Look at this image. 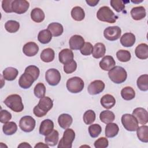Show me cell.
Masks as SVG:
<instances>
[{
  "instance_id": "7",
  "label": "cell",
  "mask_w": 148,
  "mask_h": 148,
  "mask_svg": "<svg viewBox=\"0 0 148 148\" xmlns=\"http://www.w3.org/2000/svg\"><path fill=\"white\" fill-rule=\"evenodd\" d=\"M121 123L124 128L128 131H135L138 127L136 119L131 114H124L121 117Z\"/></svg>"
},
{
  "instance_id": "15",
  "label": "cell",
  "mask_w": 148,
  "mask_h": 148,
  "mask_svg": "<svg viewBox=\"0 0 148 148\" xmlns=\"http://www.w3.org/2000/svg\"><path fill=\"white\" fill-rule=\"evenodd\" d=\"M53 121L50 119H45L41 122L39 131L40 134L46 136L53 131Z\"/></svg>"
},
{
  "instance_id": "2",
  "label": "cell",
  "mask_w": 148,
  "mask_h": 148,
  "mask_svg": "<svg viewBox=\"0 0 148 148\" xmlns=\"http://www.w3.org/2000/svg\"><path fill=\"white\" fill-rule=\"evenodd\" d=\"M4 103L14 112H21L24 109L21 97L18 94H12L6 97Z\"/></svg>"
},
{
  "instance_id": "18",
  "label": "cell",
  "mask_w": 148,
  "mask_h": 148,
  "mask_svg": "<svg viewBox=\"0 0 148 148\" xmlns=\"http://www.w3.org/2000/svg\"><path fill=\"white\" fill-rule=\"evenodd\" d=\"M35 81L34 79L29 74L24 72V73L21 75L18 80V84L20 87L24 89H27L29 88Z\"/></svg>"
},
{
  "instance_id": "24",
  "label": "cell",
  "mask_w": 148,
  "mask_h": 148,
  "mask_svg": "<svg viewBox=\"0 0 148 148\" xmlns=\"http://www.w3.org/2000/svg\"><path fill=\"white\" fill-rule=\"evenodd\" d=\"M100 102L102 106L105 109H109L114 106L116 99L113 95L110 94H105L101 98Z\"/></svg>"
},
{
  "instance_id": "34",
  "label": "cell",
  "mask_w": 148,
  "mask_h": 148,
  "mask_svg": "<svg viewBox=\"0 0 148 148\" xmlns=\"http://www.w3.org/2000/svg\"><path fill=\"white\" fill-rule=\"evenodd\" d=\"M72 17L77 21H82L85 17V13L83 8L80 6H75L71 10Z\"/></svg>"
},
{
  "instance_id": "13",
  "label": "cell",
  "mask_w": 148,
  "mask_h": 148,
  "mask_svg": "<svg viewBox=\"0 0 148 148\" xmlns=\"http://www.w3.org/2000/svg\"><path fill=\"white\" fill-rule=\"evenodd\" d=\"M132 115L136 119L138 123L145 125L148 121L147 111L142 108H136L132 112Z\"/></svg>"
},
{
  "instance_id": "4",
  "label": "cell",
  "mask_w": 148,
  "mask_h": 148,
  "mask_svg": "<svg viewBox=\"0 0 148 148\" xmlns=\"http://www.w3.org/2000/svg\"><path fill=\"white\" fill-rule=\"evenodd\" d=\"M97 18L101 21L108 23H114L117 18L114 12L108 6L101 7L97 12Z\"/></svg>"
},
{
  "instance_id": "37",
  "label": "cell",
  "mask_w": 148,
  "mask_h": 148,
  "mask_svg": "<svg viewBox=\"0 0 148 148\" xmlns=\"http://www.w3.org/2000/svg\"><path fill=\"white\" fill-rule=\"evenodd\" d=\"M121 95L123 99L125 101H130L134 99L135 97L134 90L130 86L124 87L121 91Z\"/></svg>"
},
{
  "instance_id": "33",
  "label": "cell",
  "mask_w": 148,
  "mask_h": 148,
  "mask_svg": "<svg viewBox=\"0 0 148 148\" xmlns=\"http://www.w3.org/2000/svg\"><path fill=\"white\" fill-rule=\"evenodd\" d=\"M51 39L52 34L47 29L40 31L38 35V39L39 42L42 44H47L49 43Z\"/></svg>"
},
{
  "instance_id": "47",
  "label": "cell",
  "mask_w": 148,
  "mask_h": 148,
  "mask_svg": "<svg viewBox=\"0 0 148 148\" xmlns=\"http://www.w3.org/2000/svg\"><path fill=\"white\" fill-rule=\"evenodd\" d=\"M80 53L83 56H90L93 51V46L90 42H84L80 49Z\"/></svg>"
},
{
  "instance_id": "1",
  "label": "cell",
  "mask_w": 148,
  "mask_h": 148,
  "mask_svg": "<svg viewBox=\"0 0 148 148\" xmlns=\"http://www.w3.org/2000/svg\"><path fill=\"white\" fill-rule=\"evenodd\" d=\"M53 100L49 97H43L40 98L38 104L34 108V114L38 117L45 116L53 108Z\"/></svg>"
},
{
  "instance_id": "43",
  "label": "cell",
  "mask_w": 148,
  "mask_h": 148,
  "mask_svg": "<svg viewBox=\"0 0 148 148\" xmlns=\"http://www.w3.org/2000/svg\"><path fill=\"white\" fill-rule=\"evenodd\" d=\"M102 131V128L98 124L90 125L88 127V132L91 137L97 138L99 135Z\"/></svg>"
},
{
  "instance_id": "27",
  "label": "cell",
  "mask_w": 148,
  "mask_h": 148,
  "mask_svg": "<svg viewBox=\"0 0 148 148\" xmlns=\"http://www.w3.org/2000/svg\"><path fill=\"white\" fill-rule=\"evenodd\" d=\"M18 73V70L13 67H8L5 68L2 72L3 78L8 81L14 80Z\"/></svg>"
},
{
  "instance_id": "14",
  "label": "cell",
  "mask_w": 148,
  "mask_h": 148,
  "mask_svg": "<svg viewBox=\"0 0 148 148\" xmlns=\"http://www.w3.org/2000/svg\"><path fill=\"white\" fill-rule=\"evenodd\" d=\"M39 51L38 45L33 42H29L25 43L23 47V53L28 57H32L35 56Z\"/></svg>"
},
{
  "instance_id": "28",
  "label": "cell",
  "mask_w": 148,
  "mask_h": 148,
  "mask_svg": "<svg viewBox=\"0 0 148 148\" xmlns=\"http://www.w3.org/2000/svg\"><path fill=\"white\" fill-rule=\"evenodd\" d=\"M105 52L106 47L105 45L102 43H97L93 47L92 55L94 58L98 59L102 57L105 55Z\"/></svg>"
},
{
  "instance_id": "50",
  "label": "cell",
  "mask_w": 148,
  "mask_h": 148,
  "mask_svg": "<svg viewBox=\"0 0 148 148\" xmlns=\"http://www.w3.org/2000/svg\"><path fill=\"white\" fill-rule=\"evenodd\" d=\"M13 0H3L2 1V8L6 13H12V4Z\"/></svg>"
},
{
  "instance_id": "25",
  "label": "cell",
  "mask_w": 148,
  "mask_h": 148,
  "mask_svg": "<svg viewBox=\"0 0 148 148\" xmlns=\"http://www.w3.org/2000/svg\"><path fill=\"white\" fill-rule=\"evenodd\" d=\"M59 133L57 130H53V131L46 136L45 138V143L49 146H54L58 142Z\"/></svg>"
},
{
  "instance_id": "23",
  "label": "cell",
  "mask_w": 148,
  "mask_h": 148,
  "mask_svg": "<svg viewBox=\"0 0 148 148\" xmlns=\"http://www.w3.org/2000/svg\"><path fill=\"white\" fill-rule=\"evenodd\" d=\"M131 15L135 20H140L145 18L146 15V9L143 6H136L133 8L131 10Z\"/></svg>"
},
{
  "instance_id": "46",
  "label": "cell",
  "mask_w": 148,
  "mask_h": 148,
  "mask_svg": "<svg viewBox=\"0 0 148 148\" xmlns=\"http://www.w3.org/2000/svg\"><path fill=\"white\" fill-rule=\"evenodd\" d=\"M77 68V63L75 60H72L64 65V71L66 73H71L76 71Z\"/></svg>"
},
{
  "instance_id": "17",
  "label": "cell",
  "mask_w": 148,
  "mask_h": 148,
  "mask_svg": "<svg viewBox=\"0 0 148 148\" xmlns=\"http://www.w3.org/2000/svg\"><path fill=\"white\" fill-rule=\"evenodd\" d=\"M116 62L113 57L111 56H106L102 58L99 62L100 68L105 71H110L114 67Z\"/></svg>"
},
{
  "instance_id": "8",
  "label": "cell",
  "mask_w": 148,
  "mask_h": 148,
  "mask_svg": "<svg viewBox=\"0 0 148 148\" xmlns=\"http://www.w3.org/2000/svg\"><path fill=\"white\" fill-rule=\"evenodd\" d=\"M35 119L30 116H23L19 121L20 129L25 132H29L33 131L35 127Z\"/></svg>"
},
{
  "instance_id": "44",
  "label": "cell",
  "mask_w": 148,
  "mask_h": 148,
  "mask_svg": "<svg viewBox=\"0 0 148 148\" xmlns=\"http://www.w3.org/2000/svg\"><path fill=\"white\" fill-rule=\"evenodd\" d=\"M24 72L32 76L35 80H36L38 78L40 74V71L39 68L35 65L28 66L25 68Z\"/></svg>"
},
{
  "instance_id": "26",
  "label": "cell",
  "mask_w": 148,
  "mask_h": 148,
  "mask_svg": "<svg viewBox=\"0 0 148 148\" xmlns=\"http://www.w3.org/2000/svg\"><path fill=\"white\" fill-rule=\"evenodd\" d=\"M119 131V126L114 123L107 124L105 127V136L107 138H113L116 136Z\"/></svg>"
},
{
  "instance_id": "35",
  "label": "cell",
  "mask_w": 148,
  "mask_h": 148,
  "mask_svg": "<svg viewBox=\"0 0 148 148\" xmlns=\"http://www.w3.org/2000/svg\"><path fill=\"white\" fill-rule=\"evenodd\" d=\"M99 119L102 123L108 124L113 122L114 120L115 115L113 112L106 110L101 112L99 114Z\"/></svg>"
},
{
  "instance_id": "31",
  "label": "cell",
  "mask_w": 148,
  "mask_h": 148,
  "mask_svg": "<svg viewBox=\"0 0 148 148\" xmlns=\"http://www.w3.org/2000/svg\"><path fill=\"white\" fill-rule=\"evenodd\" d=\"M31 17L34 21L36 23H41L44 20L45 15L41 9L35 8L32 9L31 12Z\"/></svg>"
},
{
  "instance_id": "40",
  "label": "cell",
  "mask_w": 148,
  "mask_h": 148,
  "mask_svg": "<svg viewBox=\"0 0 148 148\" xmlns=\"http://www.w3.org/2000/svg\"><path fill=\"white\" fill-rule=\"evenodd\" d=\"M116 57L120 61L125 62L131 60V53L128 50H119L116 53Z\"/></svg>"
},
{
  "instance_id": "52",
  "label": "cell",
  "mask_w": 148,
  "mask_h": 148,
  "mask_svg": "<svg viewBox=\"0 0 148 148\" xmlns=\"http://www.w3.org/2000/svg\"><path fill=\"white\" fill-rule=\"evenodd\" d=\"M35 148H36V147H47L48 148L49 147V146L46 143H43L42 142H39L38 143H37L35 146H34Z\"/></svg>"
},
{
  "instance_id": "39",
  "label": "cell",
  "mask_w": 148,
  "mask_h": 148,
  "mask_svg": "<svg viewBox=\"0 0 148 148\" xmlns=\"http://www.w3.org/2000/svg\"><path fill=\"white\" fill-rule=\"evenodd\" d=\"M6 30L9 33H15L20 28V24L16 20H8L5 24Z\"/></svg>"
},
{
  "instance_id": "32",
  "label": "cell",
  "mask_w": 148,
  "mask_h": 148,
  "mask_svg": "<svg viewBox=\"0 0 148 148\" xmlns=\"http://www.w3.org/2000/svg\"><path fill=\"white\" fill-rule=\"evenodd\" d=\"M55 57L54 51L51 48H46L40 53V59L45 62H50L53 61Z\"/></svg>"
},
{
  "instance_id": "16",
  "label": "cell",
  "mask_w": 148,
  "mask_h": 148,
  "mask_svg": "<svg viewBox=\"0 0 148 148\" xmlns=\"http://www.w3.org/2000/svg\"><path fill=\"white\" fill-rule=\"evenodd\" d=\"M84 43V39L79 35H74L71 37L69 40V45L72 50H80Z\"/></svg>"
},
{
  "instance_id": "11",
  "label": "cell",
  "mask_w": 148,
  "mask_h": 148,
  "mask_svg": "<svg viewBox=\"0 0 148 148\" xmlns=\"http://www.w3.org/2000/svg\"><path fill=\"white\" fill-rule=\"evenodd\" d=\"M12 7L13 12L21 14L27 11L29 7V3L25 0H13Z\"/></svg>"
},
{
  "instance_id": "29",
  "label": "cell",
  "mask_w": 148,
  "mask_h": 148,
  "mask_svg": "<svg viewBox=\"0 0 148 148\" xmlns=\"http://www.w3.org/2000/svg\"><path fill=\"white\" fill-rule=\"evenodd\" d=\"M47 29H49L53 36H59L61 35L64 31V28L62 25L58 23H51L49 24L47 27Z\"/></svg>"
},
{
  "instance_id": "30",
  "label": "cell",
  "mask_w": 148,
  "mask_h": 148,
  "mask_svg": "<svg viewBox=\"0 0 148 148\" xmlns=\"http://www.w3.org/2000/svg\"><path fill=\"white\" fill-rule=\"evenodd\" d=\"M136 134L138 139L142 142H148V127L147 125H143L138 127L136 129Z\"/></svg>"
},
{
  "instance_id": "6",
  "label": "cell",
  "mask_w": 148,
  "mask_h": 148,
  "mask_svg": "<svg viewBox=\"0 0 148 148\" xmlns=\"http://www.w3.org/2000/svg\"><path fill=\"white\" fill-rule=\"evenodd\" d=\"M75 138V132L71 128H66L64 132L63 136L60 139L58 148L65 147V148H71L72 146V142Z\"/></svg>"
},
{
  "instance_id": "20",
  "label": "cell",
  "mask_w": 148,
  "mask_h": 148,
  "mask_svg": "<svg viewBox=\"0 0 148 148\" xmlns=\"http://www.w3.org/2000/svg\"><path fill=\"white\" fill-rule=\"evenodd\" d=\"M135 56L140 60L148 58V45L146 43H140L138 45L135 50Z\"/></svg>"
},
{
  "instance_id": "10",
  "label": "cell",
  "mask_w": 148,
  "mask_h": 148,
  "mask_svg": "<svg viewBox=\"0 0 148 148\" xmlns=\"http://www.w3.org/2000/svg\"><path fill=\"white\" fill-rule=\"evenodd\" d=\"M121 30L119 26L108 27L103 31L104 37L110 41L117 40L121 36Z\"/></svg>"
},
{
  "instance_id": "53",
  "label": "cell",
  "mask_w": 148,
  "mask_h": 148,
  "mask_svg": "<svg viewBox=\"0 0 148 148\" xmlns=\"http://www.w3.org/2000/svg\"><path fill=\"white\" fill-rule=\"evenodd\" d=\"M18 147H25V148H27V147H31V146L27 142H23L21 143L18 146Z\"/></svg>"
},
{
  "instance_id": "49",
  "label": "cell",
  "mask_w": 148,
  "mask_h": 148,
  "mask_svg": "<svg viewBox=\"0 0 148 148\" xmlns=\"http://www.w3.org/2000/svg\"><path fill=\"white\" fill-rule=\"evenodd\" d=\"M12 119L11 113L6 110H1L0 113V121L2 123H6Z\"/></svg>"
},
{
  "instance_id": "38",
  "label": "cell",
  "mask_w": 148,
  "mask_h": 148,
  "mask_svg": "<svg viewBox=\"0 0 148 148\" xmlns=\"http://www.w3.org/2000/svg\"><path fill=\"white\" fill-rule=\"evenodd\" d=\"M137 86L139 89L143 91H146L148 90V75L145 74L140 75L136 81Z\"/></svg>"
},
{
  "instance_id": "9",
  "label": "cell",
  "mask_w": 148,
  "mask_h": 148,
  "mask_svg": "<svg viewBox=\"0 0 148 148\" xmlns=\"http://www.w3.org/2000/svg\"><path fill=\"white\" fill-rule=\"evenodd\" d=\"M61 74L60 72L55 68L48 69L45 73V79L50 86H57L61 80Z\"/></svg>"
},
{
  "instance_id": "3",
  "label": "cell",
  "mask_w": 148,
  "mask_h": 148,
  "mask_svg": "<svg viewBox=\"0 0 148 148\" xmlns=\"http://www.w3.org/2000/svg\"><path fill=\"white\" fill-rule=\"evenodd\" d=\"M108 76L113 83L121 84L126 80L127 73L124 68L116 66L109 71Z\"/></svg>"
},
{
  "instance_id": "22",
  "label": "cell",
  "mask_w": 148,
  "mask_h": 148,
  "mask_svg": "<svg viewBox=\"0 0 148 148\" xmlns=\"http://www.w3.org/2000/svg\"><path fill=\"white\" fill-rule=\"evenodd\" d=\"M73 121L72 116L66 113H63L59 116L58 118V123L60 127L63 129H66L69 128Z\"/></svg>"
},
{
  "instance_id": "48",
  "label": "cell",
  "mask_w": 148,
  "mask_h": 148,
  "mask_svg": "<svg viewBox=\"0 0 148 148\" xmlns=\"http://www.w3.org/2000/svg\"><path fill=\"white\" fill-rule=\"evenodd\" d=\"M108 145V140L105 137H101L94 142V147L95 148H105L107 147Z\"/></svg>"
},
{
  "instance_id": "51",
  "label": "cell",
  "mask_w": 148,
  "mask_h": 148,
  "mask_svg": "<svg viewBox=\"0 0 148 148\" xmlns=\"http://www.w3.org/2000/svg\"><path fill=\"white\" fill-rule=\"evenodd\" d=\"M99 1H95V0H86V2L90 6H95L97 5V3L99 2Z\"/></svg>"
},
{
  "instance_id": "5",
  "label": "cell",
  "mask_w": 148,
  "mask_h": 148,
  "mask_svg": "<svg viewBox=\"0 0 148 148\" xmlns=\"http://www.w3.org/2000/svg\"><path fill=\"white\" fill-rule=\"evenodd\" d=\"M67 90L72 93H79L81 92L84 86L83 80L79 77L75 76L69 79L66 84Z\"/></svg>"
},
{
  "instance_id": "21",
  "label": "cell",
  "mask_w": 148,
  "mask_h": 148,
  "mask_svg": "<svg viewBox=\"0 0 148 148\" xmlns=\"http://www.w3.org/2000/svg\"><path fill=\"white\" fill-rule=\"evenodd\" d=\"M58 58L61 63L65 64L73 60V51L69 49H62L58 54Z\"/></svg>"
},
{
  "instance_id": "12",
  "label": "cell",
  "mask_w": 148,
  "mask_h": 148,
  "mask_svg": "<svg viewBox=\"0 0 148 148\" xmlns=\"http://www.w3.org/2000/svg\"><path fill=\"white\" fill-rule=\"evenodd\" d=\"M105 85L103 82L100 80H95L89 84L87 88L88 92L91 95H97L102 92L104 88Z\"/></svg>"
},
{
  "instance_id": "42",
  "label": "cell",
  "mask_w": 148,
  "mask_h": 148,
  "mask_svg": "<svg viewBox=\"0 0 148 148\" xmlns=\"http://www.w3.org/2000/svg\"><path fill=\"white\" fill-rule=\"evenodd\" d=\"M96 115L94 110H88L83 114V121L85 124H91L95 120Z\"/></svg>"
},
{
  "instance_id": "41",
  "label": "cell",
  "mask_w": 148,
  "mask_h": 148,
  "mask_svg": "<svg viewBox=\"0 0 148 148\" xmlns=\"http://www.w3.org/2000/svg\"><path fill=\"white\" fill-rule=\"evenodd\" d=\"M34 92L35 95L38 98H41L45 97L46 94V87L44 84L42 83H37L34 87Z\"/></svg>"
},
{
  "instance_id": "36",
  "label": "cell",
  "mask_w": 148,
  "mask_h": 148,
  "mask_svg": "<svg viewBox=\"0 0 148 148\" xmlns=\"http://www.w3.org/2000/svg\"><path fill=\"white\" fill-rule=\"evenodd\" d=\"M3 133L6 135H12L14 134L17 130V125L13 121H8L4 123L2 127Z\"/></svg>"
},
{
  "instance_id": "45",
  "label": "cell",
  "mask_w": 148,
  "mask_h": 148,
  "mask_svg": "<svg viewBox=\"0 0 148 148\" xmlns=\"http://www.w3.org/2000/svg\"><path fill=\"white\" fill-rule=\"evenodd\" d=\"M111 6L117 12H121L125 9V4L124 1L121 0H112L110 1Z\"/></svg>"
},
{
  "instance_id": "19",
  "label": "cell",
  "mask_w": 148,
  "mask_h": 148,
  "mask_svg": "<svg viewBox=\"0 0 148 148\" xmlns=\"http://www.w3.org/2000/svg\"><path fill=\"white\" fill-rule=\"evenodd\" d=\"M136 38L134 34L131 32L124 34L120 38V43L123 46L129 47L132 46L135 42Z\"/></svg>"
}]
</instances>
